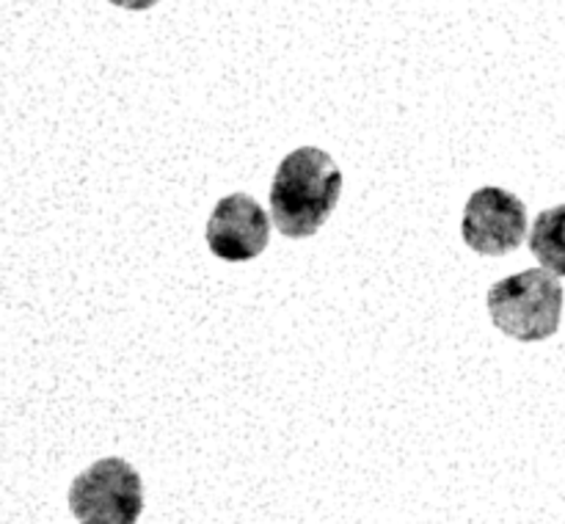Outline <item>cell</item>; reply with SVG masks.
<instances>
[{
	"instance_id": "5b68a950",
	"label": "cell",
	"mask_w": 565,
	"mask_h": 524,
	"mask_svg": "<svg viewBox=\"0 0 565 524\" xmlns=\"http://www.w3.org/2000/svg\"><path fill=\"white\" fill-rule=\"evenodd\" d=\"M207 246L226 263L259 257L270 240V218L248 193H232L215 204L207 221Z\"/></svg>"
},
{
	"instance_id": "8992f818",
	"label": "cell",
	"mask_w": 565,
	"mask_h": 524,
	"mask_svg": "<svg viewBox=\"0 0 565 524\" xmlns=\"http://www.w3.org/2000/svg\"><path fill=\"white\" fill-rule=\"evenodd\" d=\"M530 252L546 270L565 276V204L539 213L530 232Z\"/></svg>"
},
{
	"instance_id": "52a82bcc",
	"label": "cell",
	"mask_w": 565,
	"mask_h": 524,
	"mask_svg": "<svg viewBox=\"0 0 565 524\" xmlns=\"http://www.w3.org/2000/svg\"><path fill=\"white\" fill-rule=\"evenodd\" d=\"M108 3L119 6V9H130V11H147V9H152L154 3H160V0H108Z\"/></svg>"
},
{
	"instance_id": "7a4b0ae2",
	"label": "cell",
	"mask_w": 565,
	"mask_h": 524,
	"mask_svg": "<svg viewBox=\"0 0 565 524\" xmlns=\"http://www.w3.org/2000/svg\"><path fill=\"white\" fill-rule=\"evenodd\" d=\"M491 320L522 342L550 340L561 325L563 287L552 270H522L489 290Z\"/></svg>"
},
{
	"instance_id": "277c9868",
	"label": "cell",
	"mask_w": 565,
	"mask_h": 524,
	"mask_svg": "<svg viewBox=\"0 0 565 524\" xmlns=\"http://www.w3.org/2000/svg\"><path fill=\"white\" fill-rule=\"evenodd\" d=\"M461 235L478 254L502 257L516 252L527 237V207L505 188H480L463 210Z\"/></svg>"
},
{
	"instance_id": "3957f363",
	"label": "cell",
	"mask_w": 565,
	"mask_h": 524,
	"mask_svg": "<svg viewBox=\"0 0 565 524\" xmlns=\"http://www.w3.org/2000/svg\"><path fill=\"white\" fill-rule=\"evenodd\" d=\"M70 511L86 524H132L143 511L141 474L121 458H103L70 485Z\"/></svg>"
},
{
	"instance_id": "6da1fadb",
	"label": "cell",
	"mask_w": 565,
	"mask_h": 524,
	"mask_svg": "<svg viewBox=\"0 0 565 524\" xmlns=\"http://www.w3.org/2000/svg\"><path fill=\"white\" fill-rule=\"evenodd\" d=\"M342 171L318 147H301L279 163L270 185V221L285 237H312L334 213Z\"/></svg>"
}]
</instances>
